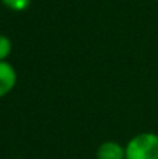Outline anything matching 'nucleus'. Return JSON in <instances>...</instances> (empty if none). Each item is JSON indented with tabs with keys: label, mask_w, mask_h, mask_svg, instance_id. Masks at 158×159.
Returning <instances> with one entry per match:
<instances>
[{
	"label": "nucleus",
	"mask_w": 158,
	"mask_h": 159,
	"mask_svg": "<svg viewBox=\"0 0 158 159\" xmlns=\"http://www.w3.org/2000/svg\"><path fill=\"white\" fill-rule=\"evenodd\" d=\"M97 159H125V145L118 141H104L95 152Z\"/></svg>",
	"instance_id": "obj_3"
},
{
	"label": "nucleus",
	"mask_w": 158,
	"mask_h": 159,
	"mask_svg": "<svg viewBox=\"0 0 158 159\" xmlns=\"http://www.w3.org/2000/svg\"><path fill=\"white\" fill-rule=\"evenodd\" d=\"M17 71L7 60L0 61V99L11 92L17 85Z\"/></svg>",
	"instance_id": "obj_2"
},
{
	"label": "nucleus",
	"mask_w": 158,
	"mask_h": 159,
	"mask_svg": "<svg viewBox=\"0 0 158 159\" xmlns=\"http://www.w3.org/2000/svg\"><path fill=\"white\" fill-rule=\"evenodd\" d=\"M125 159H158V134L143 131L133 135L125 145Z\"/></svg>",
	"instance_id": "obj_1"
},
{
	"label": "nucleus",
	"mask_w": 158,
	"mask_h": 159,
	"mask_svg": "<svg viewBox=\"0 0 158 159\" xmlns=\"http://www.w3.org/2000/svg\"><path fill=\"white\" fill-rule=\"evenodd\" d=\"M13 52V42L7 35L0 34V61L7 60V57Z\"/></svg>",
	"instance_id": "obj_5"
},
{
	"label": "nucleus",
	"mask_w": 158,
	"mask_h": 159,
	"mask_svg": "<svg viewBox=\"0 0 158 159\" xmlns=\"http://www.w3.org/2000/svg\"><path fill=\"white\" fill-rule=\"evenodd\" d=\"M2 4L13 13H22L30 8L31 0H2Z\"/></svg>",
	"instance_id": "obj_4"
}]
</instances>
